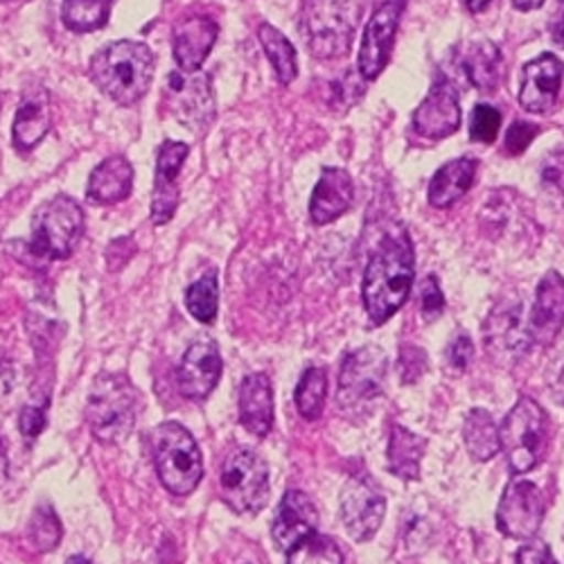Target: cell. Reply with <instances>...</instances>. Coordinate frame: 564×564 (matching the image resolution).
I'll list each match as a JSON object with an SVG mask.
<instances>
[{
	"mask_svg": "<svg viewBox=\"0 0 564 564\" xmlns=\"http://www.w3.org/2000/svg\"><path fill=\"white\" fill-rule=\"evenodd\" d=\"M415 278V253L409 232H389L366 264L361 299L375 325L387 323L409 299Z\"/></svg>",
	"mask_w": 564,
	"mask_h": 564,
	"instance_id": "1",
	"label": "cell"
},
{
	"mask_svg": "<svg viewBox=\"0 0 564 564\" xmlns=\"http://www.w3.org/2000/svg\"><path fill=\"white\" fill-rule=\"evenodd\" d=\"M156 57L150 45L140 41H113L90 59V82L105 96L120 105L133 107L148 96L154 79Z\"/></svg>",
	"mask_w": 564,
	"mask_h": 564,
	"instance_id": "2",
	"label": "cell"
},
{
	"mask_svg": "<svg viewBox=\"0 0 564 564\" xmlns=\"http://www.w3.org/2000/svg\"><path fill=\"white\" fill-rule=\"evenodd\" d=\"M357 28L355 0H305L301 36L316 59H339L350 51Z\"/></svg>",
	"mask_w": 564,
	"mask_h": 564,
	"instance_id": "3",
	"label": "cell"
},
{
	"mask_svg": "<svg viewBox=\"0 0 564 564\" xmlns=\"http://www.w3.org/2000/svg\"><path fill=\"white\" fill-rule=\"evenodd\" d=\"M154 465L163 488L176 497L191 495L204 477L199 445L178 422H163L156 427Z\"/></svg>",
	"mask_w": 564,
	"mask_h": 564,
	"instance_id": "4",
	"label": "cell"
},
{
	"mask_svg": "<svg viewBox=\"0 0 564 564\" xmlns=\"http://www.w3.org/2000/svg\"><path fill=\"white\" fill-rule=\"evenodd\" d=\"M138 391L124 375H102L88 398L86 417L100 443H122L135 425Z\"/></svg>",
	"mask_w": 564,
	"mask_h": 564,
	"instance_id": "5",
	"label": "cell"
},
{
	"mask_svg": "<svg viewBox=\"0 0 564 564\" xmlns=\"http://www.w3.org/2000/svg\"><path fill=\"white\" fill-rule=\"evenodd\" d=\"M501 449L514 475L535 469L546 449V413L533 398H520L499 427Z\"/></svg>",
	"mask_w": 564,
	"mask_h": 564,
	"instance_id": "6",
	"label": "cell"
},
{
	"mask_svg": "<svg viewBox=\"0 0 564 564\" xmlns=\"http://www.w3.org/2000/svg\"><path fill=\"white\" fill-rule=\"evenodd\" d=\"M82 232L84 213L79 204L68 195H59L34 215L30 249L45 260H66L77 249Z\"/></svg>",
	"mask_w": 564,
	"mask_h": 564,
	"instance_id": "7",
	"label": "cell"
},
{
	"mask_svg": "<svg viewBox=\"0 0 564 564\" xmlns=\"http://www.w3.org/2000/svg\"><path fill=\"white\" fill-rule=\"evenodd\" d=\"M224 503L232 512H258L269 501V467L260 454L240 447L232 449L219 473Z\"/></svg>",
	"mask_w": 564,
	"mask_h": 564,
	"instance_id": "8",
	"label": "cell"
},
{
	"mask_svg": "<svg viewBox=\"0 0 564 564\" xmlns=\"http://www.w3.org/2000/svg\"><path fill=\"white\" fill-rule=\"evenodd\" d=\"M387 514V499L368 475L352 477L341 492V522L355 542H368L380 531Z\"/></svg>",
	"mask_w": 564,
	"mask_h": 564,
	"instance_id": "9",
	"label": "cell"
},
{
	"mask_svg": "<svg viewBox=\"0 0 564 564\" xmlns=\"http://www.w3.org/2000/svg\"><path fill=\"white\" fill-rule=\"evenodd\" d=\"M544 495L527 479H514L508 484L499 508L497 529L512 540H531L544 522Z\"/></svg>",
	"mask_w": 564,
	"mask_h": 564,
	"instance_id": "10",
	"label": "cell"
},
{
	"mask_svg": "<svg viewBox=\"0 0 564 564\" xmlns=\"http://www.w3.org/2000/svg\"><path fill=\"white\" fill-rule=\"evenodd\" d=\"M387 378V355L380 346H366L350 352L344 359L339 372V404L355 406L378 398L384 389Z\"/></svg>",
	"mask_w": 564,
	"mask_h": 564,
	"instance_id": "11",
	"label": "cell"
},
{
	"mask_svg": "<svg viewBox=\"0 0 564 564\" xmlns=\"http://www.w3.org/2000/svg\"><path fill=\"white\" fill-rule=\"evenodd\" d=\"M402 12H404V0H387V3L375 10L372 17L368 19L364 39H361L359 59H357L361 79L366 82L378 79L387 68L395 45V34L400 28Z\"/></svg>",
	"mask_w": 564,
	"mask_h": 564,
	"instance_id": "12",
	"label": "cell"
},
{
	"mask_svg": "<svg viewBox=\"0 0 564 564\" xmlns=\"http://www.w3.org/2000/svg\"><path fill=\"white\" fill-rule=\"evenodd\" d=\"M458 127H460L458 90L445 73H438L427 93V98L422 100L420 107L413 111L411 129L417 138L436 143V140H445L454 135Z\"/></svg>",
	"mask_w": 564,
	"mask_h": 564,
	"instance_id": "13",
	"label": "cell"
},
{
	"mask_svg": "<svg viewBox=\"0 0 564 564\" xmlns=\"http://www.w3.org/2000/svg\"><path fill=\"white\" fill-rule=\"evenodd\" d=\"M221 355L213 339H199L185 350L178 370L176 384L183 398L204 400L208 398L221 378Z\"/></svg>",
	"mask_w": 564,
	"mask_h": 564,
	"instance_id": "14",
	"label": "cell"
},
{
	"mask_svg": "<svg viewBox=\"0 0 564 564\" xmlns=\"http://www.w3.org/2000/svg\"><path fill=\"white\" fill-rule=\"evenodd\" d=\"M564 327V278L557 271H546L540 280L535 303L529 314L527 337L533 344L551 346Z\"/></svg>",
	"mask_w": 564,
	"mask_h": 564,
	"instance_id": "15",
	"label": "cell"
},
{
	"mask_svg": "<svg viewBox=\"0 0 564 564\" xmlns=\"http://www.w3.org/2000/svg\"><path fill=\"white\" fill-rule=\"evenodd\" d=\"M170 105L181 122L193 129H206L213 122L215 102L208 75H170Z\"/></svg>",
	"mask_w": 564,
	"mask_h": 564,
	"instance_id": "16",
	"label": "cell"
},
{
	"mask_svg": "<svg viewBox=\"0 0 564 564\" xmlns=\"http://www.w3.org/2000/svg\"><path fill=\"white\" fill-rule=\"evenodd\" d=\"M187 152H191V148L185 143H178V140H167V143H163L159 150L154 195H152V221L156 226L172 221L178 208V202H181L178 174L183 170Z\"/></svg>",
	"mask_w": 564,
	"mask_h": 564,
	"instance_id": "17",
	"label": "cell"
},
{
	"mask_svg": "<svg viewBox=\"0 0 564 564\" xmlns=\"http://www.w3.org/2000/svg\"><path fill=\"white\" fill-rule=\"evenodd\" d=\"M562 77H564V64L553 53H544L535 57L522 70L520 105L529 113L551 111L560 96Z\"/></svg>",
	"mask_w": 564,
	"mask_h": 564,
	"instance_id": "18",
	"label": "cell"
},
{
	"mask_svg": "<svg viewBox=\"0 0 564 564\" xmlns=\"http://www.w3.org/2000/svg\"><path fill=\"white\" fill-rule=\"evenodd\" d=\"M219 25L202 14L183 17L172 30L174 62L183 73H197L217 41Z\"/></svg>",
	"mask_w": 564,
	"mask_h": 564,
	"instance_id": "19",
	"label": "cell"
},
{
	"mask_svg": "<svg viewBox=\"0 0 564 564\" xmlns=\"http://www.w3.org/2000/svg\"><path fill=\"white\" fill-rule=\"evenodd\" d=\"M316 527L318 512L314 501L301 490H290L278 506L271 535L280 551L290 553L303 540L312 538L316 533Z\"/></svg>",
	"mask_w": 564,
	"mask_h": 564,
	"instance_id": "20",
	"label": "cell"
},
{
	"mask_svg": "<svg viewBox=\"0 0 564 564\" xmlns=\"http://www.w3.org/2000/svg\"><path fill=\"white\" fill-rule=\"evenodd\" d=\"M352 176L341 167H325L321 172L318 183L314 185L310 202V219L316 226H325L339 219L352 206Z\"/></svg>",
	"mask_w": 564,
	"mask_h": 564,
	"instance_id": "21",
	"label": "cell"
},
{
	"mask_svg": "<svg viewBox=\"0 0 564 564\" xmlns=\"http://www.w3.org/2000/svg\"><path fill=\"white\" fill-rule=\"evenodd\" d=\"M51 124H53V113H51L48 90L43 86L28 88L14 118V129H12L14 148L23 154L32 152L41 140L48 135Z\"/></svg>",
	"mask_w": 564,
	"mask_h": 564,
	"instance_id": "22",
	"label": "cell"
},
{
	"mask_svg": "<svg viewBox=\"0 0 564 564\" xmlns=\"http://www.w3.org/2000/svg\"><path fill=\"white\" fill-rule=\"evenodd\" d=\"M133 191V167L124 156H109L90 172L86 197L90 204L113 206Z\"/></svg>",
	"mask_w": 564,
	"mask_h": 564,
	"instance_id": "23",
	"label": "cell"
},
{
	"mask_svg": "<svg viewBox=\"0 0 564 564\" xmlns=\"http://www.w3.org/2000/svg\"><path fill=\"white\" fill-rule=\"evenodd\" d=\"M240 422L253 436H267L273 427V391L264 372L247 375L240 387Z\"/></svg>",
	"mask_w": 564,
	"mask_h": 564,
	"instance_id": "24",
	"label": "cell"
},
{
	"mask_svg": "<svg viewBox=\"0 0 564 564\" xmlns=\"http://www.w3.org/2000/svg\"><path fill=\"white\" fill-rule=\"evenodd\" d=\"M479 163L477 159H454L445 163L430 183V204L438 210L452 208L456 202H460L469 187L475 185Z\"/></svg>",
	"mask_w": 564,
	"mask_h": 564,
	"instance_id": "25",
	"label": "cell"
},
{
	"mask_svg": "<svg viewBox=\"0 0 564 564\" xmlns=\"http://www.w3.org/2000/svg\"><path fill=\"white\" fill-rule=\"evenodd\" d=\"M460 68L475 88L490 93L503 79V57L492 41H477L460 57Z\"/></svg>",
	"mask_w": 564,
	"mask_h": 564,
	"instance_id": "26",
	"label": "cell"
},
{
	"mask_svg": "<svg viewBox=\"0 0 564 564\" xmlns=\"http://www.w3.org/2000/svg\"><path fill=\"white\" fill-rule=\"evenodd\" d=\"M422 454H425V441L420 436L411 434L409 430L395 425L391 430V438H389V473L406 479V481H415L420 479V460Z\"/></svg>",
	"mask_w": 564,
	"mask_h": 564,
	"instance_id": "27",
	"label": "cell"
},
{
	"mask_svg": "<svg viewBox=\"0 0 564 564\" xmlns=\"http://www.w3.org/2000/svg\"><path fill=\"white\" fill-rule=\"evenodd\" d=\"M463 441L469 456L481 463L490 460L501 449L499 427L486 409H473L467 413L463 425Z\"/></svg>",
	"mask_w": 564,
	"mask_h": 564,
	"instance_id": "28",
	"label": "cell"
},
{
	"mask_svg": "<svg viewBox=\"0 0 564 564\" xmlns=\"http://www.w3.org/2000/svg\"><path fill=\"white\" fill-rule=\"evenodd\" d=\"M258 39L267 59L273 66V73L282 86H290L299 77V62H296V51L292 41L275 30L269 23H262L258 30Z\"/></svg>",
	"mask_w": 564,
	"mask_h": 564,
	"instance_id": "29",
	"label": "cell"
},
{
	"mask_svg": "<svg viewBox=\"0 0 564 564\" xmlns=\"http://www.w3.org/2000/svg\"><path fill=\"white\" fill-rule=\"evenodd\" d=\"M116 0H64L62 21L70 32L86 34L109 23Z\"/></svg>",
	"mask_w": 564,
	"mask_h": 564,
	"instance_id": "30",
	"label": "cell"
},
{
	"mask_svg": "<svg viewBox=\"0 0 564 564\" xmlns=\"http://www.w3.org/2000/svg\"><path fill=\"white\" fill-rule=\"evenodd\" d=\"M185 307L199 323L210 325L219 310V280L217 271H208L185 290Z\"/></svg>",
	"mask_w": 564,
	"mask_h": 564,
	"instance_id": "31",
	"label": "cell"
},
{
	"mask_svg": "<svg viewBox=\"0 0 564 564\" xmlns=\"http://www.w3.org/2000/svg\"><path fill=\"white\" fill-rule=\"evenodd\" d=\"M327 395V375L323 368H307L296 387V409L305 420H316L323 413Z\"/></svg>",
	"mask_w": 564,
	"mask_h": 564,
	"instance_id": "32",
	"label": "cell"
},
{
	"mask_svg": "<svg viewBox=\"0 0 564 564\" xmlns=\"http://www.w3.org/2000/svg\"><path fill=\"white\" fill-rule=\"evenodd\" d=\"M288 564H344V553L335 540L314 533L290 551Z\"/></svg>",
	"mask_w": 564,
	"mask_h": 564,
	"instance_id": "33",
	"label": "cell"
},
{
	"mask_svg": "<svg viewBox=\"0 0 564 564\" xmlns=\"http://www.w3.org/2000/svg\"><path fill=\"white\" fill-rule=\"evenodd\" d=\"M30 540L39 551H53L62 540V522L51 506H39L30 520Z\"/></svg>",
	"mask_w": 564,
	"mask_h": 564,
	"instance_id": "34",
	"label": "cell"
},
{
	"mask_svg": "<svg viewBox=\"0 0 564 564\" xmlns=\"http://www.w3.org/2000/svg\"><path fill=\"white\" fill-rule=\"evenodd\" d=\"M501 129V113L490 107V105H477L473 111V118H469V138L475 143L490 145L497 140Z\"/></svg>",
	"mask_w": 564,
	"mask_h": 564,
	"instance_id": "35",
	"label": "cell"
},
{
	"mask_svg": "<svg viewBox=\"0 0 564 564\" xmlns=\"http://www.w3.org/2000/svg\"><path fill=\"white\" fill-rule=\"evenodd\" d=\"M540 135V127L527 120H514L506 131V152L510 156H522L533 140Z\"/></svg>",
	"mask_w": 564,
	"mask_h": 564,
	"instance_id": "36",
	"label": "cell"
},
{
	"mask_svg": "<svg viewBox=\"0 0 564 564\" xmlns=\"http://www.w3.org/2000/svg\"><path fill=\"white\" fill-rule=\"evenodd\" d=\"M445 310V296L436 275H427L420 288V312L425 321H436Z\"/></svg>",
	"mask_w": 564,
	"mask_h": 564,
	"instance_id": "37",
	"label": "cell"
},
{
	"mask_svg": "<svg viewBox=\"0 0 564 564\" xmlns=\"http://www.w3.org/2000/svg\"><path fill=\"white\" fill-rule=\"evenodd\" d=\"M427 370V355L415 346H404L400 350V378L404 384L417 382Z\"/></svg>",
	"mask_w": 564,
	"mask_h": 564,
	"instance_id": "38",
	"label": "cell"
},
{
	"mask_svg": "<svg viewBox=\"0 0 564 564\" xmlns=\"http://www.w3.org/2000/svg\"><path fill=\"white\" fill-rule=\"evenodd\" d=\"M542 185L553 191L555 195L564 197V152H553L551 156L544 159L542 170H540Z\"/></svg>",
	"mask_w": 564,
	"mask_h": 564,
	"instance_id": "39",
	"label": "cell"
},
{
	"mask_svg": "<svg viewBox=\"0 0 564 564\" xmlns=\"http://www.w3.org/2000/svg\"><path fill=\"white\" fill-rule=\"evenodd\" d=\"M447 359H449V366H452L456 372H465V370L469 368V364H473V359H475V346H473V341H469L467 335H458V337L449 344Z\"/></svg>",
	"mask_w": 564,
	"mask_h": 564,
	"instance_id": "40",
	"label": "cell"
},
{
	"mask_svg": "<svg viewBox=\"0 0 564 564\" xmlns=\"http://www.w3.org/2000/svg\"><path fill=\"white\" fill-rule=\"evenodd\" d=\"M19 430L21 434L32 443L36 441V436L45 430V413L36 406H25L21 411V420H19Z\"/></svg>",
	"mask_w": 564,
	"mask_h": 564,
	"instance_id": "41",
	"label": "cell"
},
{
	"mask_svg": "<svg viewBox=\"0 0 564 564\" xmlns=\"http://www.w3.org/2000/svg\"><path fill=\"white\" fill-rule=\"evenodd\" d=\"M517 564H557L544 542H527L517 551Z\"/></svg>",
	"mask_w": 564,
	"mask_h": 564,
	"instance_id": "42",
	"label": "cell"
},
{
	"mask_svg": "<svg viewBox=\"0 0 564 564\" xmlns=\"http://www.w3.org/2000/svg\"><path fill=\"white\" fill-rule=\"evenodd\" d=\"M551 393L557 402L564 404V350L551 364Z\"/></svg>",
	"mask_w": 564,
	"mask_h": 564,
	"instance_id": "43",
	"label": "cell"
},
{
	"mask_svg": "<svg viewBox=\"0 0 564 564\" xmlns=\"http://www.w3.org/2000/svg\"><path fill=\"white\" fill-rule=\"evenodd\" d=\"M549 34L560 48H564V0H555V8L549 19Z\"/></svg>",
	"mask_w": 564,
	"mask_h": 564,
	"instance_id": "44",
	"label": "cell"
},
{
	"mask_svg": "<svg viewBox=\"0 0 564 564\" xmlns=\"http://www.w3.org/2000/svg\"><path fill=\"white\" fill-rule=\"evenodd\" d=\"M14 384V368L12 364H0V393H8Z\"/></svg>",
	"mask_w": 564,
	"mask_h": 564,
	"instance_id": "45",
	"label": "cell"
},
{
	"mask_svg": "<svg viewBox=\"0 0 564 564\" xmlns=\"http://www.w3.org/2000/svg\"><path fill=\"white\" fill-rule=\"evenodd\" d=\"M510 3L520 12H533L544 6V0H510Z\"/></svg>",
	"mask_w": 564,
	"mask_h": 564,
	"instance_id": "46",
	"label": "cell"
},
{
	"mask_svg": "<svg viewBox=\"0 0 564 564\" xmlns=\"http://www.w3.org/2000/svg\"><path fill=\"white\" fill-rule=\"evenodd\" d=\"M490 3L492 0H463V6L473 12V14H481V12H486L488 8H490Z\"/></svg>",
	"mask_w": 564,
	"mask_h": 564,
	"instance_id": "47",
	"label": "cell"
},
{
	"mask_svg": "<svg viewBox=\"0 0 564 564\" xmlns=\"http://www.w3.org/2000/svg\"><path fill=\"white\" fill-rule=\"evenodd\" d=\"M8 469V458H6V443L0 438V475H6Z\"/></svg>",
	"mask_w": 564,
	"mask_h": 564,
	"instance_id": "48",
	"label": "cell"
},
{
	"mask_svg": "<svg viewBox=\"0 0 564 564\" xmlns=\"http://www.w3.org/2000/svg\"><path fill=\"white\" fill-rule=\"evenodd\" d=\"M66 564H90V560L84 557V555H70V557L66 560Z\"/></svg>",
	"mask_w": 564,
	"mask_h": 564,
	"instance_id": "49",
	"label": "cell"
}]
</instances>
